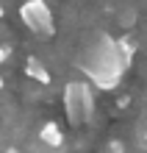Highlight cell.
Returning <instances> with one entry per match:
<instances>
[{"label":"cell","instance_id":"1","mask_svg":"<svg viewBox=\"0 0 147 153\" xmlns=\"http://www.w3.org/2000/svg\"><path fill=\"white\" fill-rule=\"evenodd\" d=\"M78 67L100 89H114L122 81V73L128 70L117 53V39H111L108 33H97L95 39L83 45V50L78 56Z\"/></svg>","mask_w":147,"mask_h":153},{"label":"cell","instance_id":"2","mask_svg":"<svg viewBox=\"0 0 147 153\" xmlns=\"http://www.w3.org/2000/svg\"><path fill=\"white\" fill-rule=\"evenodd\" d=\"M64 111L72 125H83L95 117V95L86 81H69L64 86Z\"/></svg>","mask_w":147,"mask_h":153},{"label":"cell","instance_id":"3","mask_svg":"<svg viewBox=\"0 0 147 153\" xmlns=\"http://www.w3.org/2000/svg\"><path fill=\"white\" fill-rule=\"evenodd\" d=\"M20 17L22 22L28 25V31H33L39 39H50L53 36V14H50V6L44 0H25L22 8H20Z\"/></svg>","mask_w":147,"mask_h":153},{"label":"cell","instance_id":"4","mask_svg":"<svg viewBox=\"0 0 147 153\" xmlns=\"http://www.w3.org/2000/svg\"><path fill=\"white\" fill-rule=\"evenodd\" d=\"M39 142L44 148H53V150H61V145H64V134H61V128L56 123H44L42 128H39Z\"/></svg>","mask_w":147,"mask_h":153},{"label":"cell","instance_id":"5","mask_svg":"<svg viewBox=\"0 0 147 153\" xmlns=\"http://www.w3.org/2000/svg\"><path fill=\"white\" fill-rule=\"evenodd\" d=\"M25 75L33 78V81H39V84H50V70L44 67L36 56H28V59H25Z\"/></svg>","mask_w":147,"mask_h":153},{"label":"cell","instance_id":"6","mask_svg":"<svg viewBox=\"0 0 147 153\" xmlns=\"http://www.w3.org/2000/svg\"><path fill=\"white\" fill-rule=\"evenodd\" d=\"M117 53H119V59L125 61V67L133 61L136 56V39L133 36H122V39H117Z\"/></svg>","mask_w":147,"mask_h":153},{"label":"cell","instance_id":"7","mask_svg":"<svg viewBox=\"0 0 147 153\" xmlns=\"http://www.w3.org/2000/svg\"><path fill=\"white\" fill-rule=\"evenodd\" d=\"M108 150H111V153H122L125 148H122V142H119V139H111V142H108Z\"/></svg>","mask_w":147,"mask_h":153},{"label":"cell","instance_id":"8","mask_svg":"<svg viewBox=\"0 0 147 153\" xmlns=\"http://www.w3.org/2000/svg\"><path fill=\"white\" fill-rule=\"evenodd\" d=\"M6 56H8V50H6V48H0V64L6 61Z\"/></svg>","mask_w":147,"mask_h":153},{"label":"cell","instance_id":"9","mask_svg":"<svg viewBox=\"0 0 147 153\" xmlns=\"http://www.w3.org/2000/svg\"><path fill=\"white\" fill-rule=\"evenodd\" d=\"M3 153H22V150H20V148H6Z\"/></svg>","mask_w":147,"mask_h":153},{"label":"cell","instance_id":"10","mask_svg":"<svg viewBox=\"0 0 147 153\" xmlns=\"http://www.w3.org/2000/svg\"><path fill=\"white\" fill-rule=\"evenodd\" d=\"M144 137H147V123H144Z\"/></svg>","mask_w":147,"mask_h":153},{"label":"cell","instance_id":"11","mask_svg":"<svg viewBox=\"0 0 147 153\" xmlns=\"http://www.w3.org/2000/svg\"><path fill=\"white\" fill-rule=\"evenodd\" d=\"M0 17H3V6H0Z\"/></svg>","mask_w":147,"mask_h":153},{"label":"cell","instance_id":"12","mask_svg":"<svg viewBox=\"0 0 147 153\" xmlns=\"http://www.w3.org/2000/svg\"><path fill=\"white\" fill-rule=\"evenodd\" d=\"M0 86H3V78H0Z\"/></svg>","mask_w":147,"mask_h":153}]
</instances>
